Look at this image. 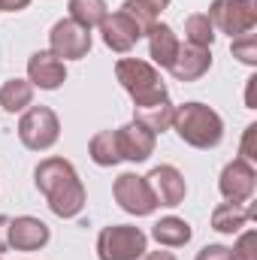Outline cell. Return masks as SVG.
Masks as SVG:
<instances>
[{
	"instance_id": "cell-1",
	"label": "cell",
	"mask_w": 257,
	"mask_h": 260,
	"mask_svg": "<svg viewBox=\"0 0 257 260\" xmlns=\"http://www.w3.org/2000/svg\"><path fill=\"white\" fill-rule=\"evenodd\" d=\"M34 185L37 191L46 197L49 209L58 218H76L85 209V185L76 173V167L64 157H46L34 170Z\"/></svg>"
},
{
	"instance_id": "cell-2",
	"label": "cell",
	"mask_w": 257,
	"mask_h": 260,
	"mask_svg": "<svg viewBox=\"0 0 257 260\" xmlns=\"http://www.w3.org/2000/svg\"><path fill=\"white\" fill-rule=\"evenodd\" d=\"M173 127H176L182 142H188L191 148H203V151L221 145V139H224V118L206 103L176 106Z\"/></svg>"
},
{
	"instance_id": "cell-3",
	"label": "cell",
	"mask_w": 257,
	"mask_h": 260,
	"mask_svg": "<svg viewBox=\"0 0 257 260\" xmlns=\"http://www.w3.org/2000/svg\"><path fill=\"white\" fill-rule=\"evenodd\" d=\"M115 79L121 82V88L133 97V106L157 100V97L167 94L157 67L148 64V61H139V58H121L115 64Z\"/></svg>"
},
{
	"instance_id": "cell-4",
	"label": "cell",
	"mask_w": 257,
	"mask_h": 260,
	"mask_svg": "<svg viewBox=\"0 0 257 260\" xmlns=\"http://www.w3.org/2000/svg\"><path fill=\"white\" fill-rule=\"evenodd\" d=\"M148 251V236L133 224H109L97 236L100 260H139Z\"/></svg>"
},
{
	"instance_id": "cell-5",
	"label": "cell",
	"mask_w": 257,
	"mask_h": 260,
	"mask_svg": "<svg viewBox=\"0 0 257 260\" xmlns=\"http://www.w3.org/2000/svg\"><path fill=\"white\" fill-rule=\"evenodd\" d=\"M18 139L30 151H49L61 139V121H58L55 109H49V106L24 109V115L18 121Z\"/></svg>"
},
{
	"instance_id": "cell-6",
	"label": "cell",
	"mask_w": 257,
	"mask_h": 260,
	"mask_svg": "<svg viewBox=\"0 0 257 260\" xmlns=\"http://www.w3.org/2000/svg\"><path fill=\"white\" fill-rule=\"evenodd\" d=\"M206 15H209L212 27H218L221 34H227L230 40H236V37L254 30L257 3L254 0H215Z\"/></svg>"
},
{
	"instance_id": "cell-7",
	"label": "cell",
	"mask_w": 257,
	"mask_h": 260,
	"mask_svg": "<svg viewBox=\"0 0 257 260\" xmlns=\"http://www.w3.org/2000/svg\"><path fill=\"white\" fill-rule=\"evenodd\" d=\"M49 52L61 61H82L91 52V30H85L73 18L55 21L49 30Z\"/></svg>"
},
{
	"instance_id": "cell-8",
	"label": "cell",
	"mask_w": 257,
	"mask_h": 260,
	"mask_svg": "<svg viewBox=\"0 0 257 260\" xmlns=\"http://www.w3.org/2000/svg\"><path fill=\"white\" fill-rule=\"evenodd\" d=\"M112 194H115V203L127 215H136V218H145V215H151L157 209L145 176H136V173H121L115 179V185H112Z\"/></svg>"
},
{
	"instance_id": "cell-9",
	"label": "cell",
	"mask_w": 257,
	"mask_h": 260,
	"mask_svg": "<svg viewBox=\"0 0 257 260\" xmlns=\"http://www.w3.org/2000/svg\"><path fill=\"white\" fill-rule=\"evenodd\" d=\"M257 188V173L254 167L242 157L230 160L224 170H221V179H218V191L227 203H248L251 194Z\"/></svg>"
},
{
	"instance_id": "cell-10",
	"label": "cell",
	"mask_w": 257,
	"mask_h": 260,
	"mask_svg": "<svg viewBox=\"0 0 257 260\" xmlns=\"http://www.w3.org/2000/svg\"><path fill=\"white\" fill-rule=\"evenodd\" d=\"M145 182H148L151 197H154V203H157V206L173 209V206H182V203H185L188 185H185V176H182L176 167L160 164V167H154V170L145 176Z\"/></svg>"
},
{
	"instance_id": "cell-11",
	"label": "cell",
	"mask_w": 257,
	"mask_h": 260,
	"mask_svg": "<svg viewBox=\"0 0 257 260\" xmlns=\"http://www.w3.org/2000/svg\"><path fill=\"white\" fill-rule=\"evenodd\" d=\"M52 239V230L46 221L34 218V215H18L9 218V248L15 251H40L46 248Z\"/></svg>"
},
{
	"instance_id": "cell-12",
	"label": "cell",
	"mask_w": 257,
	"mask_h": 260,
	"mask_svg": "<svg viewBox=\"0 0 257 260\" xmlns=\"http://www.w3.org/2000/svg\"><path fill=\"white\" fill-rule=\"evenodd\" d=\"M27 82L40 91H58L67 82V67L52 52H34L27 58Z\"/></svg>"
},
{
	"instance_id": "cell-13",
	"label": "cell",
	"mask_w": 257,
	"mask_h": 260,
	"mask_svg": "<svg viewBox=\"0 0 257 260\" xmlns=\"http://www.w3.org/2000/svg\"><path fill=\"white\" fill-rule=\"evenodd\" d=\"M118 136V151H121V160L130 164H142L154 154V145H157V136L151 130H145L139 121H130L124 127L115 130Z\"/></svg>"
},
{
	"instance_id": "cell-14",
	"label": "cell",
	"mask_w": 257,
	"mask_h": 260,
	"mask_svg": "<svg viewBox=\"0 0 257 260\" xmlns=\"http://www.w3.org/2000/svg\"><path fill=\"white\" fill-rule=\"evenodd\" d=\"M100 34H103V43H106V49H112L115 55H127L130 49H133V46L142 40L139 27L130 21L121 9L103 18V24H100Z\"/></svg>"
},
{
	"instance_id": "cell-15",
	"label": "cell",
	"mask_w": 257,
	"mask_h": 260,
	"mask_svg": "<svg viewBox=\"0 0 257 260\" xmlns=\"http://www.w3.org/2000/svg\"><path fill=\"white\" fill-rule=\"evenodd\" d=\"M212 67V49H200V46H179V55L170 67L176 82H197L209 73Z\"/></svg>"
},
{
	"instance_id": "cell-16",
	"label": "cell",
	"mask_w": 257,
	"mask_h": 260,
	"mask_svg": "<svg viewBox=\"0 0 257 260\" xmlns=\"http://www.w3.org/2000/svg\"><path fill=\"white\" fill-rule=\"evenodd\" d=\"M173 118H176V106H173L170 94H164V97H157V100H148V103L133 106V121H139L142 127L151 130L154 136L173 127Z\"/></svg>"
},
{
	"instance_id": "cell-17",
	"label": "cell",
	"mask_w": 257,
	"mask_h": 260,
	"mask_svg": "<svg viewBox=\"0 0 257 260\" xmlns=\"http://www.w3.org/2000/svg\"><path fill=\"white\" fill-rule=\"evenodd\" d=\"M148 55H151V61L160 67V70H170L173 61H176V55H179V37H176V30L170 27V24H154L148 34Z\"/></svg>"
},
{
	"instance_id": "cell-18",
	"label": "cell",
	"mask_w": 257,
	"mask_h": 260,
	"mask_svg": "<svg viewBox=\"0 0 257 260\" xmlns=\"http://www.w3.org/2000/svg\"><path fill=\"white\" fill-rule=\"evenodd\" d=\"M254 215H257V206L221 203V206H215V212H212V230H218V233H224V236H233V233H239Z\"/></svg>"
},
{
	"instance_id": "cell-19",
	"label": "cell",
	"mask_w": 257,
	"mask_h": 260,
	"mask_svg": "<svg viewBox=\"0 0 257 260\" xmlns=\"http://www.w3.org/2000/svg\"><path fill=\"white\" fill-rule=\"evenodd\" d=\"M191 236H194L191 224L185 218H176V215H167L151 227V239L164 248H182V245L191 242Z\"/></svg>"
},
{
	"instance_id": "cell-20",
	"label": "cell",
	"mask_w": 257,
	"mask_h": 260,
	"mask_svg": "<svg viewBox=\"0 0 257 260\" xmlns=\"http://www.w3.org/2000/svg\"><path fill=\"white\" fill-rule=\"evenodd\" d=\"M34 103V85L27 79H6L0 88V106L3 112H24Z\"/></svg>"
},
{
	"instance_id": "cell-21",
	"label": "cell",
	"mask_w": 257,
	"mask_h": 260,
	"mask_svg": "<svg viewBox=\"0 0 257 260\" xmlns=\"http://www.w3.org/2000/svg\"><path fill=\"white\" fill-rule=\"evenodd\" d=\"M88 154L97 167H115L121 164V151H118V136L115 130H100L91 136L88 142Z\"/></svg>"
},
{
	"instance_id": "cell-22",
	"label": "cell",
	"mask_w": 257,
	"mask_h": 260,
	"mask_svg": "<svg viewBox=\"0 0 257 260\" xmlns=\"http://www.w3.org/2000/svg\"><path fill=\"white\" fill-rule=\"evenodd\" d=\"M67 9H70V18H73L76 24H82L85 30L100 27V24H103V18L109 15L106 0H70V3H67Z\"/></svg>"
},
{
	"instance_id": "cell-23",
	"label": "cell",
	"mask_w": 257,
	"mask_h": 260,
	"mask_svg": "<svg viewBox=\"0 0 257 260\" xmlns=\"http://www.w3.org/2000/svg\"><path fill=\"white\" fill-rule=\"evenodd\" d=\"M185 37H188L191 46L212 49V43H215V27H212V21H209L206 12H194V15H188V21H185Z\"/></svg>"
},
{
	"instance_id": "cell-24",
	"label": "cell",
	"mask_w": 257,
	"mask_h": 260,
	"mask_svg": "<svg viewBox=\"0 0 257 260\" xmlns=\"http://www.w3.org/2000/svg\"><path fill=\"white\" fill-rule=\"evenodd\" d=\"M121 12L127 15L136 27H139V34H142V37L157 24V12H151V9H148V6H142L139 0H124V3H121Z\"/></svg>"
},
{
	"instance_id": "cell-25",
	"label": "cell",
	"mask_w": 257,
	"mask_h": 260,
	"mask_svg": "<svg viewBox=\"0 0 257 260\" xmlns=\"http://www.w3.org/2000/svg\"><path fill=\"white\" fill-rule=\"evenodd\" d=\"M230 52L236 61H242L245 67H257V37L254 34H242L230 43Z\"/></svg>"
},
{
	"instance_id": "cell-26",
	"label": "cell",
	"mask_w": 257,
	"mask_h": 260,
	"mask_svg": "<svg viewBox=\"0 0 257 260\" xmlns=\"http://www.w3.org/2000/svg\"><path fill=\"white\" fill-rule=\"evenodd\" d=\"M230 260H257V230H245L230 248Z\"/></svg>"
},
{
	"instance_id": "cell-27",
	"label": "cell",
	"mask_w": 257,
	"mask_h": 260,
	"mask_svg": "<svg viewBox=\"0 0 257 260\" xmlns=\"http://www.w3.org/2000/svg\"><path fill=\"white\" fill-rule=\"evenodd\" d=\"M194 260H230V248L227 245H203Z\"/></svg>"
},
{
	"instance_id": "cell-28",
	"label": "cell",
	"mask_w": 257,
	"mask_h": 260,
	"mask_svg": "<svg viewBox=\"0 0 257 260\" xmlns=\"http://www.w3.org/2000/svg\"><path fill=\"white\" fill-rule=\"evenodd\" d=\"M254 133H257V124H248L245 127V139H242V160H248V164H254L257 154H254Z\"/></svg>"
},
{
	"instance_id": "cell-29",
	"label": "cell",
	"mask_w": 257,
	"mask_h": 260,
	"mask_svg": "<svg viewBox=\"0 0 257 260\" xmlns=\"http://www.w3.org/2000/svg\"><path fill=\"white\" fill-rule=\"evenodd\" d=\"M27 6H30V0H0V12H21Z\"/></svg>"
},
{
	"instance_id": "cell-30",
	"label": "cell",
	"mask_w": 257,
	"mask_h": 260,
	"mask_svg": "<svg viewBox=\"0 0 257 260\" xmlns=\"http://www.w3.org/2000/svg\"><path fill=\"white\" fill-rule=\"evenodd\" d=\"M9 248V218L0 215V254Z\"/></svg>"
},
{
	"instance_id": "cell-31",
	"label": "cell",
	"mask_w": 257,
	"mask_h": 260,
	"mask_svg": "<svg viewBox=\"0 0 257 260\" xmlns=\"http://www.w3.org/2000/svg\"><path fill=\"white\" fill-rule=\"evenodd\" d=\"M139 3H142V6H148L151 12H164V9H167L173 0H139Z\"/></svg>"
},
{
	"instance_id": "cell-32",
	"label": "cell",
	"mask_w": 257,
	"mask_h": 260,
	"mask_svg": "<svg viewBox=\"0 0 257 260\" xmlns=\"http://www.w3.org/2000/svg\"><path fill=\"white\" fill-rule=\"evenodd\" d=\"M139 260H176V254H170V251H145Z\"/></svg>"
},
{
	"instance_id": "cell-33",
	"label": "cell",
	"mask_w": 257,
	"mask_h": 260,
	"mask_svg": "<svg viewBox=\"0 0 257 260\" xmlns=\"http://www.w3.org/2000/svg\"><path fill=\"white\" fill-rule=\"evenodd\" d=\"M254 85H257V79H248V94H245L248 109H254Z\"/></svg>"
},
{
	"instance_id": "cell-34",
	"label": "cell",
	"mask_w": 257,
	"mask_h": 260,
	"mask_svg": "<svg viewBox=\"0 0 257 260\" xmlns=\"http://www.w3.org/2000/svg\"><path fill=\"white\" fill-rule=\"evenodd\" d=\"M0 260H3V257H0Z\"/></svg>"
}]
</instances>
